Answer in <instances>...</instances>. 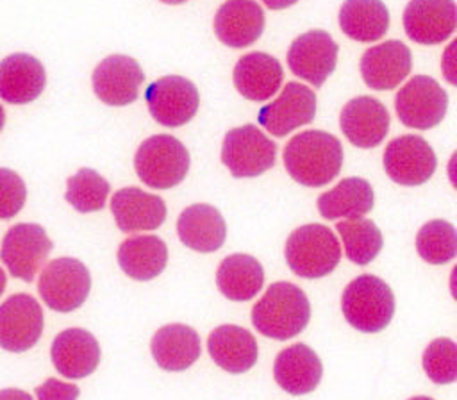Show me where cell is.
<instances>
[{
    "mask_svg": "<svg viewBox=\"0 0 457 400\" xmlns=\"http://www.w3.org/2000/svg\"><path fill=\"white\" fill-rule=\"evenodd\" d=\"M284 166L291 179L302 186H327L341 171L343 146L334 134L303 130L287 141Z\"/></svg>",
    "mask_w": 457,
    "mask_h": 400,
    "instance_id": "6da1fadb",
    "label": "cell"
},
{
    "mask_svg": "<svg viewBox=\"0 0 457 400\" xmlns=\"http://www.w3.org/2000/svg\"><path fill=\"white\" fill-rule=\"evenodd\" d=\"M311 320L307 295L291 282H273L252 307V323L266 338L286 341Z\"/></svg>",
    "mask_w": 457,
    "mask_h": 400,
    "instance_id": "7a4b0ae2",
    "label": "cell"
},
{
    "mask_svg": "<svg viewBox=\"0 0 457 400\" xmlns=\"http://www.w3.org/2000/svg\"><path fill=\"white\" fill-rule=\"evenodd\" d=\"M284 255L295 275L303 279H320L334 271L339 264L341 246L328 227L321 223H309L289 234Z\"/></svg>",
    "mask_w": 457,
    "mask_h": 400,
    "instance_id": "3957f363",
    "label": "cell"
},
{
    "mask_svg": "<svg viewBox=\"0 0 457 400\" xmlns=\"http://www.w3.org/2000/svg\"><path fill=\"white\" fill-rule=\"evenodd\" d=\"M341 309L346 321L361 332L384 330L395 314V295L377 275H359L343 291Z\"/></svg>",
    "mask_w": 457,
    "mask_h": 400,
    "instance_id": "277c9868",
    "label": "cell"
},
{
    "mask_svg": "<svg viewBox=\"0 0 457 400\" xmlns=\"http://www.w3.org/2000/svg\"><path fill=\"white\" fill-rule=\"evenodd\" d=\"M189 162L184 143L170 134H155L145 139L134 155L137 177L152 189H170L180 184L187 175Z\"/></svg>",
    "mask_w": 457,
    "mask_h": 400,
    "instance_id": "5b68a950",
    "label": "cell"
},
{
    "mask_svg": "<svg viewBox=\"0 0 457 400\" xmlns=\"http://www.w3.org/2000/svg\"><path fill=\"white\" fill-rule=\"evenodd\" d=\"M277 143L253 123L230 129L221 145V162L232 177L248 179L262 175L275 164Z\"/></svg>",
    "mask_w": 457,
    "mask_h": 400,
    "instance_id": "8992f818",
    "label": "cell"
},
{
    "mask_svg": "<svg viewBox=\"0 0 457 400\" xmlns=\"http://www.w3.org/2000/svg\"><path fill=\"white\" fill-rule=\"evenodd\" d=\"M37 289L50 309L70 312L86 302L91 289V275L79 259L57 257L43 268Z\"/></svg>",
    "mask_w": 457,
    "mask_h": 400,
    "instance_id": "52a82bcc",
    "label": "cell"
},
{
    "mask_svg": "<svg viewBox=\"0 0 457 400\" xmlns=\"http://www.w3.org/2000/svg\"><path fill=\"white\" fill-rule=\"evenodd\" d=\"M395 109L405 127L428 130L445 118L448 93L432 77L414 75L396 93Z\"/></svg>",
    "mask_w": 457,
    "mask_h": 400,
    "instance_id": "ba28073f",
    "label": "cell"
},
{
    "mask_svg": "<svg viewBox=\"0 0 457 400\" xmlns=\"http://www.w3.org/2000/svg\"><path fill=\"white\" fill-rule=\"evenodd\" d=\"M145 100L152 118L164 127H180L198 111L200 93L196 86L180 75H166L145 89Z\"/></svg>",
    "mask_w": 457,
    "mask_h": 400,
    "instance_id": "9c48e42d",
    "label": "cell"
},
{
    "mask_svg": "<svg viewBox=\"0 0 457 400\" xmlns=\"http://www.w3.org/2000/svg\"><path fill=\"white\" fill-rule=\"evenodd\" d=\"M52 246L54 243L41 225L16 223L4 236L0 259L12 277L30 282L46 261Z\"/></svg>",
    "mask_w": 457,
    "mask_h": 400,
    "instance_id": "30bf717a",
    "label": "cell"
},
{
    "mask_svg": "<svg viewBox=\"0 0 457 400\" xmlns=\"http://www.w3.org/2000/svg\"><path fill=\"white\" fill-rule=\"evenodd\" d=\"M436 166L434 148L421 136L395 138L384 150V170L400 186L425 184L434 175Z\"/></svg>",
    "mask_w": 457,
    "mask_h": 400,
    "instance_id": "8fae6325",
    "label": "cell"
},
{
    "mask_svg": "<svg viewBox=\"0 0 457 400\" xmlns=\"http://www.w3.org/2000/svg\"><path fill=\"white\" fill-rule=\"evenodd\" d=\"M316 114V95L300 82H287L282 93L262 105L257 121L275 138H284L291 130L307 125Z\"/></svg>",
    "mask_w": 457,
    "mask_h": 400,
    "instance_id": "7c38bea8",
    "label": "cell"
},
{
    "mask_svg": "<svg viewBox=\"0 0 457 400\" xmlns=\"http://www.w3.org/2000/svg\"><path fill=\"white\" fill-rule=\"evenodd\" d=\"M337 52L339 46L332 36L314 29L300 34L291 43L287 50V66L296 77L320 88L336 70Z\"/></svg>",
    "mask_w": 457,
    "mask_h": 400,
    "instance_id": "4fadbf2b",
    "label": "cell"
},
{
    "mask_svg": "<svg viewBox=\"0 0 457 400\" xmlns=\"http://www.w3.org/2000/svg\"><path fill=\"white\" fill-rule=\"evenodd\" d=\"M43 311L36 298L25 293L9 296L0 305V346L7 352L32 348L43 332Z\"/></svg>",
    "mask_w": 457,
    "mask_h": 400,
    "instance_id": "5bb4252c",
    "label": "cell"
},
{
    "mask_svg": "<svg viewBox=\"0 0 457 400\" xmlns=\"http://www.w3.org/2000/svg\"><path fill=\"white\" fill-rule=\"evenodd\" d=\"M145 73L139 62L129 55H109L93 71L95 95L107 105H129L139 95Z\"/></svg>",
    "mask_w": 457,
    "mask_h": 400,
    "instance_id": "9a60e30c",
    "label": "cell"
},
{
    "mask_svg": "<svg viewBox=\"0 0 457 400\" xmlns=\"http://www.w3.org/2000/svg\"><path fill=\"white\" fill-rule=\"evenodd\" d=\"M457 25L453 0H411L403 11V29L420 45L446 41Z\"/></svg>",
    "mask_w": 457,
    "mask_h": 400,
    "instance_id": "2e32d148",
    "label": "cell"
},
{
    "mask_svg": "<svg viewBox=\"0 0 457 400\" xmlns=\"http://www.w3.org/2000/svg\"><path fill=\"white\" fill-rule=\"evenodd\" d=\"M339 125L346 139L359 148L380 145L389 130V112L373 96H355L339 114Z\"/></svg>",
    "mask_w": 457,
    "mask_h": 400,
    "instance_id": "e0dca14e",
    "label": "cell"
},
{
    "mask_svg": "<svg viewBox=\"0 0 457 400\" xmlns=\"http://www.w3.org/2000/svg\"><path fill=\"white\" fill-rule=\"evenodd\" d=\"M412 55L405 43L387 39L368 48L361 57L362 80L373 89H393L411 71Z\"/></svg>",
    "mask_w": 457,
    "mask_h": 400,
    "instance_id": "ac0fdd59",
    "label": "cell"
},
{
    "mask_svg": "<svg viewBox=\"0 0 457 400\" xmlns=\"http://www.w3.org/2000/svg\"><path fill=\"white\" fill-rule=\"evenodd\" d=\"M264 21V11L255 0H227L214 14V32L223 45L243 48L261 38Z\"/></svg>",
    "mask_w": 457,
    "mask_h": 400,
    "instance_id": "d6986e66",
    "label": "cell"
},
{
    "mask_svg": "<svg viewBox=\"0 0 457 400\" xmlns=\"http://www.w3.org/2000/svg\"><path fill=\"white\" fill-rule=\"evenodd\" d=\"M50 357L62 377L84 379L100 362V345L86 329H66L55 336Z\"/></svg>",
    "mask_w": 457,
    "mask_h": 400,
    "instance_id": "ffe728a7",
    "label": "cell"
},
{
    "mask_svg": "<svg viewBox=\"0 0 457 400\" xmlns=\"http://www.w3.org/2000/svg\"><path fill=\"white\" fill-rule=\"evenodd\" d=\"M273 375L286 393L307 395L320 384L323 364L311 346L295 343L278 352L273 364Z\"/></svg>",
    "mask_w": 457,
    "mask_h": 400,
    "instance_id": "44dd1931",
    "label": "cell"
},
{
    "mask_svg": "<svg viewBox=\"0 0 457 400\" xmlns=\"http://www.w3.org/2000/svg\"><path fill=\"white\" fill-rule=\"evenodd\" d=\"M111 211L121 232L154 230L166 220L164 200L139 188L116 191L111 200Z\"/></svg>",
    "mask_w": 457,
    "mask_h": 400,
    "instance_id": "7402d4cb",
    "label": "cell"
},
{
    "mask_svg": "<svg viewBox=\"0 0 457 400\" xmlns=\"http://www.w3.org/2000/svg\"><path fill=\"white\" fill-rule=\"evenodd\" d=\"M232 80L239 95L246 100L264 102L282 86L284 70L278 59L270 54L250 52L236 62Z\"/></svg>",
    "mask_w": 457,
    "mask_h": 400,
    "instance_id": "603a6c76",
    "label": "cell"
},
{
    "mask_svg": "<svg viewBox=\"0 0 457 400\" xmlns=\"http://www.w3.org/2000/svg\"><path fill=\"white\" fill-rule=\"evenodd\" d=\"M211 359L228 373L248 371L259 355L257 341L250 330L239 325H220L207 338Z\"/></svg>",
    "mask_w": 457,
    "mask_h": 400,
    "instance_id": "cb8c5ba5",
    "label": "cell"
},
{
    "mask_svg": "<svg viewBox=\"0 0 457 400\" xmlns=\"http://www.w3.org/2000/svg\"><path fill=\"white\" fill-rule=\"evenodd\" d=\"M177 232L187 248L209 254L223 246L227 225L214 205L193 204L180 212L177 220Z\"/></svg>",
    "mask_w": 457,
    "mask_h": 400,
    "instance_id": "d4e9b609",
    "label": "cell"
},
{
    "mask_svg": "<svg viewBox=\"0 0 457 400\" xmlns=\"http://www.w3.org/2000/svg\"><path fill=\"white\" fill-rule=\"evenodd\" d=\"M46 84L43 64L29 54H12L0 62V98L7 104L36 100Z\"/></svg>",
    "mask_w": 457,
    "mask_h": 400,
    "instance_id": "484cf974",
    "label": "cell"
},
{
    "mask_svg": "<svg viewBox=\"0 0 457 400\" xmlns=\"http://www.w3.org/2000/svg\"><path fill=\"white\" fill-rule=\"evenodd\" d=\"M150 350L162 370L184 371L200 357V336L189 325L170 323L157 329Z\"/></svg>",
    "mask_w": 457,
    "mask_h": 400,
    "instance_id": "4316f807",
    "label": "cell"
},
{
    "mask_svg": "<svg viewBox=\"0 0 457 400\" xmlns=\"http://www.w3.org/2000/svg\"><path fill=\"white\" fill-rule=\"evenodd\" d=\"M373 188L366 179L348 177L318 196V211L325 220L362 218L373 209Z\"/></svg>",
    "mask_w": 457,
    "mask_h": 400,
    "instance_id": "83f0119b",
    "label": "cell"
},
{
    "mask_svg": "<svg viewBox=\"0 0 457 400\" xmlns=\"http://www.w3.org/2000/svg\"><path fill=\"white\" fill-rule=\"evenodd\" d=\"M168 262L166 243L152 234L125 239L118 248L120 268L134 280L155 279Z\"/></svg>",
    "mask_w": 457,
    "mask_h": 400,
    "instance_id": "f1b7e54d",
    "label": "cell"
},
{
    "mask_svg": "<svg viewBox=\"0 0 457 400\" xmlns=\"http://www.w3.org/2000/svg\"><path fill=\"white\" fill-rule=\"evenodd\" d=\"M216 284L228 300H252L264 284L262 264L248 254H232L220 262Z\"/></svg>",
    "mask_w": 457,
    "mask_h": 400,
    "instance_id": "f546056e",
    "label": "cell"
},
{
    "mask_svg": "<svg viewBox=\"0 0 457 400\" xmlns=\"http://www.w3.org/2000/svg\"><path fill=\"white\" fill-rule=\"evenodd\" d=\"M339 27L350 39L373 43L387 32L389 11L382 0H345Z\"/></svg>",
    "mask_w": 457,
    "mask_h": 400,
    "instance_id": "4dcf8cb0",
    "label": "cell"
},
{
    "mask_svg": "<svg viewBox=\"0 0 457 400\" xmlns=\"http://www.w3.org/2000/svg\"><path fill=\"white\" fill-rule=\"evenodd\" d=\"M336 229L343 239L346 257L359 266L370 264L382 250V232L375 221L368 218L345 220L339 221Z\"/></svg>",
    "mask_w": 457,
    "mask_h": 400,
    "instance_id": "1f68e13d",
    "label": "cell"
},
{
    "mask_svg": "<svg viewBox=\"0 0 457 400\" xmlns=\"http://www.w3.org/2000/svg\"><path fill=\"white\" fill-rule=\"evenodd\" d=\"M416 250L420 257L430 264L450 262L457 254L455 227L446 220L425 223L416 236Z\"/></svg>",
    "mask_w": 457,
    "mask_h": 400,
    "instance_id": "d6a6232c",
    "label": "cell"
},
{
    "mask_svg": "<svg viewBox=\"0 0 457 400\" xmlns=\"http://www.w3.org/2000/svg\"><path fill=\"white\" fill-rule=\"evenodd\" d=\"M111 186L95 170L82 168L68 179V188L64 198L79 212H95L105 205Z\"/></svg>",
    "mask_w": 457,
    "mask_h": 400,
    "instance_id": "836d02e7",
    "label": "cell"
},
{
    "mask_svg": "<svg viewBox=\"0 0 457 400\" xmlns=\"http://www.w3.org/2000/svg\"><path fill=\"white\" fill-rule=\"evenodd\" d=\"M423 370L436 384H450L457 379V346L450 338H437L423 352Z\"/></svg>",
    "mask_w": 457,
    "mask_h": 400,
    "instance_id": "e575fe53",
    "label": "cell"
},
{
    "mask_svg": "<svg viewBox=\"0 0 457 400\" xmlns=\"http://www.w3.org/2000/svg\"><path fill=\"white\" fill-rule=\"evenodd\" d=\"M27 198V188L23 179L9 170L0 168V218H12L21 211Z\"/></svg>",
    "mask_w": 457,
    "mask_h": 400,
    "instance_id": "d590c367",
    "label": "cell"
},
{
    "mask_svg": "<svg viewBox=\"0 0 457 400\" xmlns=\"http://www.w3.org/2000/svg\"><path fill=\"white\" fill-rule=\"evenodd\" d=\"M80 395L79 386L68 384L57 379H46L41 386L36 388L37 400H77Z\"/></svg>",
    "mask_w": 457,
    "mask_h": 400,
    "instance_id": "8d00e7d4",
    "label": "cell"
},
{
    "mask_svg": "<svg viewBox=\"0 0 457 400\" xmlns=\"http://www.w3.org/2000/svg\"><path fill=\"white\" fill-rule=\"evenodd\" d=\"M0 400H32V396L18 388H5L0 389Z\"/></svg>",
    "mask_w": 457,
    "mask_h": 400,
    "instance_id": "74e56055",
    "label": "cell"
},
{
    "mask_svg": "<svg viewBox=\"0 0 457 400\" xmlns=\"http://www.w3.org/2000/svg\"><path fill=\"white\" fill-rule=\"evenodd\" d=\"M298 0H262V4L268 7V9H273V11H280V9H286V7H291L295 5Z\"/></svg>",
    "mask_w": 457,
    "mask_h": 400,
    "instance_id": "f35d334b",
    "label": "cell"
},
{
    "mask_svg": "<svg viewBox=\"0 0 457 400\" xmlns=\"http://www.w3.org/2000/svg\"><path fill=\"white\" fill-rule=\"evenodd\" d=\"M5 280H7V279H5V271L0 268V295H2L4 289H5Z\"/></svg>",
    "mask_w": 457,
    "mask_h": 400,
    "instance_id": "ab89813d",
    "label": "cell"
},
{
    "mask_svg": "<svg viewBox=\"0 0 457 400\" xmlns=\"http://www.w3.org/2000/svg\"><path fill=\"white\" fill-rule=\"evenodd\" d=\"M4 123H5V112H4V107L0 105V130L4 129Z\"/></svg>",
    "mask_w": 457,
    "mask_h": 400,
    "instance_id": "60d3db41",
    "label": "cell"
},
{
    "mask_svg": "<svg viewBox=\"0 0 457 400\" xmlns=\"http://www.w3.org/2000/svg\"><path fill=\"white\" fill-rule=\"evenodd\" d=\"M161 2H164V4H171V5H177V4H184V2H187V0H161Z\"/></svg>",
    "mask_w": 457,
    "mask_h": 400,
    "instance_id": "b9f144b4",
    "label": "cell"
},
{
    "mask_svg": "<svg viewBox=\"0 0 457 400\" xmlns=\"http://www.w3.org/2000/svg\"><path fill=\"white\" fill-rule=\"evenodd\" d=\"M409 400H434V398H430V396H412Z\"/></svg>",
    "mask_w": 457,
    "mask_h": 400,
    "instance_id": "7bdbcfd3",
    "label": "cell"
}]
</instances>
